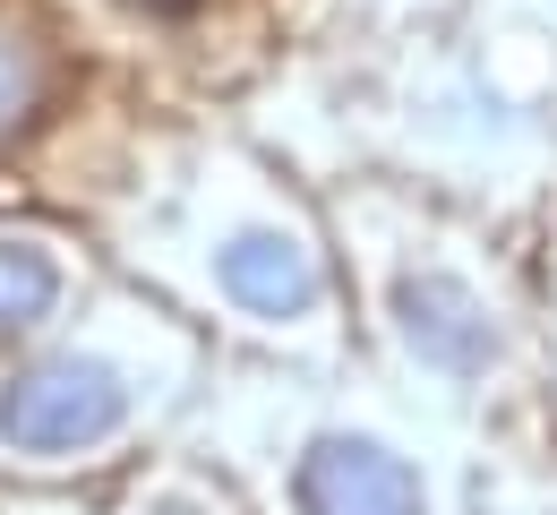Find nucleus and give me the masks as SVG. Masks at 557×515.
Wrapping results in <instances>:
<instances>
[{
	"mask_svg": "<svg viewBox=\"0 0 557 515\" xmlns=\"http://www.w3.org/2000/svg\"><path fill=\"white\" fill-rule=\"evenodd\" d=\"M138 413V387L103 353H44V361L0 378V446L9 455H86V446L121 439Z\"/></svg>",
	"mask_w": 557,
	"mask_h": 515,
	"instance_id": "obj_1",
	"label": "nucleus"
},
{
	"mask_svg": "<svg viewBox=\"0 0 557 515\" xmlns=\"http://www.w3.org/2000/svg\"><path fill=\"white\" fill-rule=\"evenodd\" d=\"M292 507L300 515H420L429 490H420V473L386 439L326 430V439H309V455L292 464Z\"/></svg>",
	"mask_w": 557,
	"mask_h": 515,
	"instance_id": "obj_2",
	"label": "nucleus"
},
{
	"mask_svg": "<svg viewBox=\"0 0 557 515\" xmlns=\"http://www.w3.org/2000/svg\"><path fill=\"white\" fill-rule=\"evenodd\" d=\"M214 284L232 309H249V318H309L318 301H326V267H318V249L300 241V232H283V223H240L223 249H214Z\"/></svg>",
	"mask_w": 557,
	"mask_h": 515,
	"instance_id": "obj_3",
	"label": "nucleus"
},
{
	"mask_svg": "<svg viewBox=\"0 0 557 515\" xmlns=\"http://www.w3.org/2000/svg\"><path fill=\"white\" fill-rule=\"evenodd\" d=\"M395 327H404V344H412L429 369H446V378H481L497 361V318H488V301L463 284V275H446V267H412V275H395Z\"/></svg>",
	"mask_w": 557,
	"mask_h": 515,
	"instance_id": "obj_4",
	"label": "nucleus"
},
{
	"mask_svg": "<svg viewBox=\"0 0 557 515\" xmlns=\"http://www.w3.org/2000/svg\"><path fill=\"white\" fill-rule=\"evenodd\" d=\"M61 44H52V26L35 17V9H17V0H0V155L26 147L44 121H52V103H61Z\"/></svg>",
	"mask_w": 557,
	"mask_h": 515,
	"instance_id": "obj_5",
	"label": "nucleus"
},
{
	"mask_svg": "<svg viewBox=\"0 0 557 515\" xmlns=\"http://www.w3.org/2000/svg\"><path fill=\"white\" fill-rule=\"evenodd\" d=\"M61 293H70V267L52 258V241L0 223V344L52 327V318H61Z\"/></svg>",
	"mask_w": 557,
	"mask_h": 515,
	"instance_id": "obj_6",
	"label": "nucleus"
},
{
	"mask_svg": "<svg viewBox=\"0 0 557 515\" xmlns=\"http://www.w3.org/2000/svg\"><path fill=\"white\" fill-rule=\"evenodd\" d=\"M138 17H154V26H181V17H198V0H129Z\"/></svg>",
	"mask_w": 557,
	"mask_h": 515,
	"instance_id": "obj_7",
	"label": "nucleus"
}]
</instances>
